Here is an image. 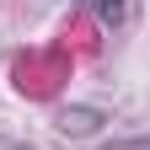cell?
<instances>
[{"label": "cell", "mask_w": 150, "mask_h": 150, "mask_svg": "<svg viewBox=\"0 0 150 150\" xmlns=\"http://www.w3.org/2000/svg\"><path fill=\"white\" fill-rule=\"evenodd\" d=\"M81 6H91V11H97V16H107V22H118L129 0H81Z\"/></svg>", "instance_id": "cell-1"}]
</instances>
